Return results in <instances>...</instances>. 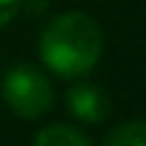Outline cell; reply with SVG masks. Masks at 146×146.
Instances as JSON below:
<instances>
[{"label":"cell","mask_w":146,"mask_h":146,"mask_svg":"<svg viewBox=\"0 0 146 146\" xmlns=\"http://www.w3.org/2000/svg\"><path fill=\"white\" fill-rule=\"evenodd\" d=\"M22 8V0H0V27H5Z\"/></svg>","instance_id":"6"},{"label":"cell","mask_w":146,"mask_h":146,"mask_svg":"<svg viewBox=\"0 0 146 146\" xmlns=\"http://www.w3.org/2000/svg\"><path fill=\"white\" fill-rule=\"evenodd\" d=\"M33 146H92V141L73 125H49L33 138Z\"/></svg>","instance_id":"4"},{"label":"cell","mask_w":146,"mask_h":146,"mask_svg":"<svg viewBox=\"0 0 146 146\" xmlns=\"http://www.w3.org/2000/svg\"><path fill=\"white\" fill-rule=\"evenodd\" d=\"M25 11H30V14H43V11H46V0H25Z\"/></svg>","instance_id":"7"},{"label":"cell","mask_w":146,"mask_h":146,"mask_svg":"<svg viewBox=\"0 0 146 146\" xmlns=\"http://www.w3.org/2000/svg\"><path fill=\"white\" fill-rule=\"evenodd\" d=\"M103 146H146V127L141 119H130L125 125H116L106 135Z\"/></svg>","instance_id":"5"},{"label":"cell","mask_w":146,"mask_h":146,"mask_svg":"<svg viewBox=\"0 0 146 146\" xmlns=\"http://www.w3.org/2000/svg\"><path fill=\"white\" fill-rule=\"evenodd\" d=\"M68 108L76 119L95 125V122L108 116V98H106V92L100 87L81 81L68 89Z\"/></svg>","instance_id":"3"},{"label":"cell","mask_w":146,"mask_h":146,"mask_svg":"<svg viewBox=\"0 0 146 146\" xmlns=\"http://www.w3.org/2000/svg\"><path fill=\"white\" fill-rule=\"evenodd\" d=\"M38 54L52 73L62 78H81L103 54V33L84 11H65L43 27Z\"/></svg>","instance_id":"1"},{"label":"cell","mask_w":146,"mask_h":146,"mask_svg":"<svg viewBox=\"0 0 146 146\" xmlns=\"http://www.w3.org/2000/svg\"><path fill=\"white\" fill-rule=\"evenodd\" d=\"M3 100L16 116L35 119L54 103V89L46 73L35 65H14L3 78Z\"/></svg>","instance_id":"2"}]
</instances>
